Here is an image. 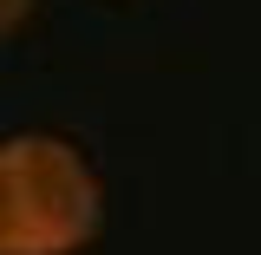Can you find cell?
<instances>
[{
	"instance_id": "obj_1",
	"label": "cell",
	"mask_w": 261,
	"mask_h": 255,
	"mask_svg": "<svg viewBox=\"0 0 261 255\" xmlns=\"http://www.w3.org/2000/svg\"><path fill=\"white\" fill-rule=\"evenodd\" d=\"M105 229V190L79 144L20 131L0 144V255H79Z\"/></svg>"
},
{
	"instance_id": "obj_2",
	"label": "cell",
	"mask_w": 261,
	"mask_h": 255,
	"mask_svg": "<svg viewBox=\"0 0 261 255\" xmlns=\"http://www.w3.org/2000/svg\"><path fill=\"white\" fill-rule=\"evenodd\" d=\"M27 7H33V0H7V33L20 27V20H27Z\"/></svg>"
}]
</instances>
